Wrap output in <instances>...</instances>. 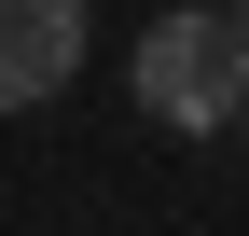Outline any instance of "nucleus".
<instances>
[{
	"label": "nucleus",
	"instance_id": "1",
	"mask_svg": "<svg viewBox=\"0 0 249 236\" xmlns=\"http://www.w3.org/2000/svg\"><path fill=\"white\" fill-rule=\"evenodd\" d=\"M124 98L152 111L166 139H208V125H249V14L235 0H180L124 42Z\"/></svg>",
	"mask_w": 249,
	"mask_h": 236
},
{
	"label": "nucleus",
	"instance_id": "2",
	"mask_svg": "<svg viewBox=\"0 0 249 236\" xmlns=\"http://www.w3.org/2000/svg\"><path fill=\"white\" fill-rule=\"evenodd\" d=\"M70 70H83V0H0V111L70 98Z\"/></svg>",
	"mask_w": 249,
	"mask_h": 236
},
{
	"label": "nucleus",
	"instance_id": "3",
	"mask_svg": "<svg viewBox=\"0 0 249 236\" xmlns=\"http://www.w3.org/2000/svg\"><path fill=\"white\" fill-rule=\"evenodd\" d=\"M235 14H249V0H235Z\"/></svg>",
	"mask_w": 249,
	"mask_h": 236
}]
</instances>
